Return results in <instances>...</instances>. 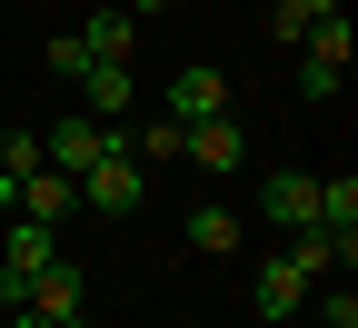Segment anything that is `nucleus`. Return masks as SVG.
Here are the masks:
<instances>
[{
  "label": "nucleus",
  "instance_id": "21",
  "mask_svg": "<svg viewBox=\"0 0 358 328\" xmlns=\"http://www.w3.org/2000/svg\"><path fill=\"white\" fill-rule=\"evenodd\" d=\"M60 328H90V318H60Z\"/></svg>",
  "mask_w": 358,
  "mask_h": 328
},
{
  "label": "nucleus",
  "instance_id": "12",
  "mask_svg": "<svg viewBox=\"0 0 358 328\" xmlns=\"http://www.w3.org/2000/svg\"><path fill=\"white\" fill-rule=\"evenodd\" d=\"M129 90H140V80H129V60H90V70H80L90 120H129Z\"/></svg>",
  "mask_w": 358,
  "mask_h": 328
},
{
  "label": "nucleus",
  "instance_id": "15",
  "mask_svg": "<svg viewBox=\"0 0 358 328\" xmlns=\"http://www.w3.org/2000/svg\"><path fill=\"white\" fill-rule=\"evenodd\" d=\"M319 229H329V239H358V179H348V169L319 179Z\"/></svg>",
  "mask_w": 358,
  "mask_h": 328
},
{
  "label": "nucleus",
  "instance_id": "6",
  "mask_svg": "<svg viewBox=\"0 0 358 328\" xmlns=\"http://www.w3.org/2000/svg\"><path fill=\"white\" fill-rule=\"evenodd\" d=\"M110 150H120V120H90V110H80V120H60V129H40V159L70 169V179H80L90 159H110Z\"/></svg>",
  "mask_w": 358,
  "mask_h": 328
},
{
  "label": "nucleus",
  "instance_id": "7",
  "mask_svg": "<svg viewBox=\"0 0 358 328\" xmlns=\"http://www.w3.org/2000/svg\"><path fill=\"white\" fill-rule=\"evenodd\" d=\"M259 219L279 229V239L308 229V219H319V179H308V169H268V179H259Z\"/></svg>",
  "mask_w": 358,
  "mask_h": 328
},
{
  "label": "nucleus",
  "instance_id": "20",
  "mask_svg": "<svg viewBox=\"0 0 358 328\" xmlns=\"http://www.w3.org/2000/svg\"><path fill=\"white\" fill-rule=\"evenodd\" d=\"M120 10H129V20H140V10H169V0H120Z\"/></svg>",
  "mask_w": 358,
  "mask_h": 328
},
{
  "label": "nucleus",
  "instance_id": "18",
  "mask_svg": "<svg viewBox=\"0 0 358 328\" xmlns=\"http://www.w3.org/2000/svg\"><path fill=\"white\" fill-rule=\"evenodd\" d=\"M50 70H60V80L80 90V70H90V50H80V30H60V40H50Z\"/></svg>",
  "mask_w": 358,
  "mask_h": 328
},
{
  "label": "nucleus",
  "instance_id": "2",
  "mask_svg": "<svg viewBox=\"0 0 358 328\" xmlns=\"http://www.w3.org/2000/svg\"><path fill=\"white\" fill-rule=\"evenodd\" d=\"M50 259H60V229H50V219H10V239H0V318L20 308V289H30Z\"/></svg>",
  "mask_w": 358,
  "mask_h": 328
},
{
  "label": "nucleus",
  "instance_id": "4",
  "mask_svg": "<svg viewBox=\"0 0 358 328\" xmlns=\"http://www.w3.org/2000/svg\"><path fill=\"white\" fill-rule=\"evenodd\" d=\"M0 209H10V219H50V229H70V219H80V179L40 159V169H20L10 190H0Z\"/></svg>",
  "mask_w": 358,
  "mask_h": 328
},
{
  "label": "nucleus",
  "instance_id": "1",
  "mask_svg": "<svg viewBox=\"0 0 358 328\" xmlns=\"http://www.w3.org/2000/svg\"><path fill=\"white\" fill-rule=\"evenodd\" d=\"M348 60H358V30H348V10L308 20V30H299V100H329V90L348 80Z\"/></svg>",
  "mask_w": 358,
  "mask_h": 328
},
{
  "label": "nucleus",
  "instance_id": "13",
  "mask_svg": "<svg viewBox=\"0 0 358 328\" xmlns=\"http://www.w3.org/2000/svg\"><path fill=\"white\" fill-rule=\"evenodd\" d=\"M80 50H90V60H129V50H140V20H129L120 0H110V10H90V30H80Z\"/></svg>",
  "mask_w": 358,
  "mask_h": 328
},
{
  "label": "nucleus",
  "instance_id": "8",
  "mask_svg": "<svg viewBox=\"0 0 358 328\" xmlns=\"http://www.w3.org/2000/svg\"><path fill=\"white\" fill-rule=\"evenodd\" d=\"M20 308H30V318H50V328H60V318H80V308H90V278H80V259H50V269H40L30 289H20Z\"/></svg>",
  "mask_w": 358,
  "mask_h": 328
},
{
  "label": "nucleus",
  "instance_id": "16",
  "mask_svg": "<svg viewBox=\"0 0 358 328\" xmlns=\"http://www.w3.org/2000/svg\"><path fill=\"white\" fill-rule=\"evenodd\" d=\"M20 169H40V129H10V139H0V190H10Z\"/></svg>",
  "mask_w": 358,
  "mask_h": 328
},
{
  "label": "nucleus",
  "instance_id": "19",
  "mask_svg": "<svg viewBox=\"0 0 358 328\" xmlns=\"http://www.w3.org/2000/svg\"><path fill=\"white\" fill-rule=\"evenodd\" d=\"M319 328H358V289H348V278H338L329 299H319Z\"/></svg>",
  "mask_w": 358,
  "mask_h": 328
},
{
  "label": "nucleus",
  "instance_id": "11",
  "mask_svg": "<svg viewBox=\"0 0 358 328\" xmlns=\"http://www.w3.org/2000/svg\"><path fill=\"white\" fill-rule=\"evenodd\" d=\"M179 239H189L199 259H229V249L249 239V229H239V209H229V199H199L189 219H179Z\"/></svg>",
  "mask_w": 358,
  "mask_h": 328
},
{
  "label": "nucleus",
  "instance_id": "10",
  "mask_svg": "<svg viewBox=\"0 0 358 328\" xmlns=\"http://www.w3.org/2000/svg\"><path fill=\"white\" fill-rule=\"evenodd\" d=\"M308 289H319V278H299L279 249H259V278H249V299H259V318H299L308 308Z\"/></svg>",
  "mask_w": 358,
  "mask_h": 328
},
{
  "label": "nucleus",
  "instance_id": "17",
  "mask_svg": "<svg viewBox=\"0 0 358 328\" xmlns=\"http://www.w3.org/2000/svg\"><path fill=\"white\" fill-rule=\"evenodd\" d=\"M338 10V0H279V10H268V30H279V40H299L308 20H329Z\"/></svg>",
  "mask_w": 358,
  "mask_h": 328
},
{
  "label": "nucleus",
  "instance_id": "5",
  "mask_svg": "<svg viewBox=\"0 0 358 328\" xmlns=\"http://www.w3.org/2000/svg\"><path fill=\"white\" fill-rule=\"evenodd\" d=\"M179 159H189V169H209V179L249 169V129H239V110H219V120H189V139H179Z\"/></svg>",
  "mask_w": 358,
  "mask_h": 328
},
{
  "label": "nucleus",
  "instance_id": "3",
  "mask_svg": "<svg viewBox=\"0 0 358 328\" xmlns=\"http://www.w3.org/2000/svg\"><path fill=\"white\" fill-rule=\"evenodd\" d=\"M140 199H150V169L129 159V150H110V159L80 169V209H90V219H129Z\"/></svg>",
  "mask_w": 358,
  "mask_h": 328
},
{
  "label": "nucleus",
  "instance_id": "9",
  "mask_svg": "<svg viewBox=\"0 0 358 328\" xmlns=\"http://www.w3.org/2000/svg\"><path fill=\"white\" fill-rule=\"evenodd\" d=\"M219 110H229V70L189 60V70L169 80V120H179V129H189V120H219Z\"/></svg>",
  "mask_w": 358,
  "mask_h": 328
},
{
  "label": "nucleus",
  "instance_id": "14",
  "mask_svg": "<svg viewBox=\"0 0 358 328\" xmlns=\"http://www.w3.org/2000/svg\"><path fill=\"white\" fill-rule=\"evenodd\" d=\"M179 139H189V129H179V120L159 110V120H140V129H120V150L140 159V169H159V159H179Z\"/></svg>",
  "mask_w": 358,
  "mask_h": 328
}]
</instances>
